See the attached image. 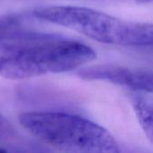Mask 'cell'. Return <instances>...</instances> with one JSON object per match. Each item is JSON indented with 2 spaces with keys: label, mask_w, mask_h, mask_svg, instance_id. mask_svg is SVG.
I'll return each instance as SVG.
<instances>
[{
  "label": "cell",
  "mask_w": 153,
  "mask_h": 153,
  "mask_svg": "<svg viewBox=\"0 0 153 153\" xmlns=\"http://www.w3.org/2000/svg\"><path fill=\"white\" fill-rule=\"evenodd\" d=\"M14 135V130L11 124L0 113V138H11Z\"/></svg>",
  "instance_id": "obj_7"
},
{
  "label": "cell",
  "mask_w": 153,
  "mask_h": 153,
  "mask_svg": "<svg viewBox=\"0 0 153 153\" xmlns=\"http://www.w3.org/2000/svg\"><path fill=\"white\" fill-rule=\"evenodd\" d=\"M134 111L139 122L149 140L152 141V103L143 96L135 95L132 98Z\"/></svg>",
  "instance_id": "obj_6"
},
{
  "label": "cell",
  "mask_w": 153,
  "mask_h": 153,
  "mask_svg": "<svg viewBox=\"0 0 153 153\" xmlns=\"http://www.w3.org/2000/svg\"><path fill=\"white\" fill-rule=\"evenodd\" d=\"M95 57V51L81 41L30 31L0 42V76L24 80L65 73L81 67Z\"/></svg>",
  "instance_id": "obj_1"
},
{
  "label": "cell",
  "mask_w": 153,
  "mask_h": 153,
  "mask_svg": "<svg viewBox=\"0 0 153 153\" xmlns=\"http://www.w3.org/2000/svg\"><path fill=\"white\" fill-rule=\"evenodd\" d=\"M77 75L84 80L111 82L136 92H152V73L146 68L99 64L79 69Z\"/></svg>",
  "instance_id": "obj_4"
},
{
  "label": "cell",
  "mask_w": 153,
  "mask_h": 153,
  "mask_svg": "<svg viewBox=\"0 0 153 153\" xmlns=\"http://www.w3.org/2000/svg\"><path fill=\"white\" fill-rule=\"evenodd\" d=\"M21 126L42 143L68 152L117 153L118 143L101 126L77 115L56 112H25Z\"/></svg>",
  "instance_id": "obj_2"
},
{
  "label": "cell",
  "mask_w": 153,
  "mask_h": 153,
  "mask_svg": "<svg viewBox=\"0 0 153 153\" xmlns=\"http://www.w3.org/2000/svg\"><path fill=\"white\" fill-rule=\"evenodd\" d=\"M30 31L25 26L22 15L9 13L0 16V42L19 38Z\"/></svg>",
  "instance_id": "obj_5"
},
{
  "label": "cell",
  "mask_w": 153,
  "mask_h": 153,
  "mask_svg": "<svg viewBox=\"0 0 153 153\" xmlns=\"http://www.w3.org/2000/svg\"><path fill=\"white\" fill-rule=\"evenodd\" d=\"M5 152V150H4L3 147H1V146H0V152Z\"/></svg>",
  "instance_id": "obj_9"
},
{
  "label": "cell",
  "mask_w": 153,
  "mask_h": 153,
  "mask_svg": "<svg viewBox=\"0 0 153 153\" xmlns=\"http://www.w3.org/2000/svg\"><path fill=\"white\" fill-rule=\"evenodd\" d=\"M39 20L75 30L101 43L122 47H151L152 23L120 19L106 13L74 5H45L33 10Z\"/></svg>",
  "instance_id": "obj_3"
},
{
  "label": "cell",
  "mask_w": 153,
  "mask_h": 153,
  "mask_svg": "<svg viewBox=\"0 0 153 153\" xmlns=\"http://www.w3.org/2000/svg\"><path fill=\"white\" fill-rule=\"evenodd\" d=\"M102 1H126V0H102Z\"/></svg>",
  "instance_id": "obj_10"
},
{
  "label": "cell",
  "mask_w": 153,
  "mask_h": 153,
  "mask_svg": "<svg viewBox=\"0 0 153 153\" xmlns=\"http://www.w3.org/2000/svg\"><path fill=\"white\" fill-rule=\"evenodd\" d=\"M138 3H151L152 0H135Z\"/></svg>",
  "instance_id": "obj_8"
}]
</instances>
